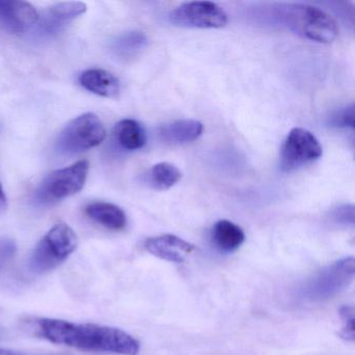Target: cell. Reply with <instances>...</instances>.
I'll return each instance as SVG.
<instances>
[{
  "label": "cell",
  "instance_id": "6da1fadb",
  "mask_svg": "<svg viewBox=\"0 0 355 355\" xmlns=\"http://www.w3.org/2000/svg\"><path fill=\"white\" fill-rule=\"evenodd\" d=\"M35 334L53 344L88 352L138 355L140 343L119 328L93 323H74L42 318L35 322Z\"/></svg>",
  "mask_w": 355,
  "mask_h": 355
},
{
  "label": "cell",
  "instance_id": "7a4b0ae2",
  "mask_svg": "<svg viewBox=\"0 0 355 355\" xmlns=\"http://www.w3.org/2000/svg\"><path fill=\"white\" fill-rule=\"evenodd\" d=\"M274 19L298 36L313 42H334L340 28L336 20L326 12L309 5L284 3L273 9Z\"/></svg>",
  "mask_w": 355,
  "mask_h": 355
},
{
  "label": "cell",
  "instance_id": "3957f363",
  "mask_svg": "<svg viewBox=\"0 0 355 355\" xmlns=\"http://www.w3.org/2000/svg\"><path fill=\"white\" fill-rule=\"evenodd\" d=\"M78 247V236L66 223L55 224L37 245L30 259V268L38 274L53 271L64 263Z\"/></svg>",
  "mask_w": 355,
  "mask_h": 355
},
{
  "label": "cell",
  "instance_id": "277c9868",
  "mask_svg": "<svg viewBox=\"0 0 355 355\" xmlns=\"http://www.w3.org/2000/svg\"><path fill=\"white\" fill-rule=\"evenodd\" d=\"M354 274L353 257L336 261L305 282L299 290L298 298L307 303L328 300L346 288L352 282Z\"/></svg>",
  "mask_w": 355,
  "mask_h": 355
},
{
  "label": "cell",
  "instance_id": "5b68a950",
  "mask_svg": "<svg viewBox=\"0 0 355 355\" xmlns=\"http://www.w3.org/2000/svg\"><path fill=\"white\" fill-rule=\"evenodd\" d=\"M107 137L105 126L95 114L87 113L72 120L60 134L58 147L62 153H82L98 146Z\"/></svg>",
  "mask_w": 355,
  "mask_h": 355
},
{
  "label": "cell",
  "instance_id": "8992f818",
  "mask_svg": "<svg viewBox=\"0 0 355 355\" xmlns=\"http://www.w3.org/2000/svg\"><path fill=\"white\" fill-rule=\"evenodd\" d=\"M169 22L173 26L186 28L216 30L227 24L228 16L217 3L211 1H190L170 12Z\"/></svg>",
  "mask_w": 355,
  "mask_h": 355
},
{
  "label": "cell",
  "instance_id": "52a82bcc",
  "mask_svg": "<svg viewBox=\"0 0 355 355\" xmlns=\"http://www.w3.org/2000/svg\"><path fill=\"white\" fill-rule=\"evenodd\" d=\"M323 149L315 135L304 128H295L288 132L280 157L282 171L292 172L319 159Z\"/></svg>",
  "mask_w": 355,
  "mask_h": 355
},
{
  "label": "cell",
  "instance_id": "ba28073f",
  "mask_svg": "<svg viewBox=\"0 0 355 355\" xmlns=\"http://www.w3.org/2000/svg\"><path fill=\"white\" fill-rule=\"evenodd\" d=\"M89 167V162L83 159L49 174L38 191L41 200L53 202L80 192L86 184Z\"/></svg>",
  "mask_w": 355,
  "mask_h": 355
},
{
  "label": "cell",
  "instance_id": "9c48e42d",
  "mask_svg": "<svg viewBox=\"0 0 355 355\" xmlns=\"http://www.w3.org/2000/svg\"><path fill=\"white\" fill-rule=\"evenodd\" d=\"M39 19L37 10L26 1L0 0V28L11 34H22Z\"/></svg>",
  "mask_w": 355,
  "mask_h": 355
},
{
  "label": "cell",
  "instance_id": "30bf717a",
  "mask_svg": "<svg viewBox=\"0 0 355 355\" xmlns=\"http://www.w3.org/2000/svg\"><path fill=\"white\" fill-rule=\"evenodd\" d=\"M144 247L155 257L173 263H182L196 250L194 245L174 234H162L147 239Z\"/></svg>",
  "mask_w": 355,
  "mask_h": 355
},
{
  "label": "cell",
  "instance_id": "8fae6325",
  "mask_svg": "<svg viewBox=\"0 0 355 355\" xmlns=\"http://www.w3.org/2000/svg\"><path fill=\"white\" fill-rule=\"evenodd\" d=\"M203 124L194 119H180L164 124L159 128V137L168 144H186L196 141L202 135Z\"/></svg>",
  "mask_w": 355,
  "mask_h": 355
},
{
  "label": "cell",
  "instance_id": "7c38bea8",
  "mask_svg": "<svg viewBox=\"0 0 355 355\" xmlns=\"http://www.w3.org/2000/svg\"><path fill=\"white\" fill-rule=\"evenodd\" d=\"M80 83L86 90L99 96L115 98L119 94V80L107 70H87L80 74Z\"/></svg>",
  "mask_w": 355,
  "mask_h": 355
},
{
  "label": "cell",
  "instance_id": "4fadbf2b",
  "mask_svg": "<svg viewBox=\"0 0 355 355\" xmlns=\"http://www.w3.org/2000/svg\"><path fill=\"white\" fill-rule=\"evenodd\" d=\"M85 213L93 221L107 230H124L128 224V218L121 207L107 202H93L87 205Z\"/></svg>",
  "mask_w": 355,
  "mask_h": 355
},
{
  "label": "cell",
  "instance_id": "5bb4252c",
  "mask_svg": "<svg viewBox=\"0 0 355 355\" xmlns=\"http://www.w3.org/2000/svg\"><path fill=\"white\" fill-rule=\"evenodd\" d=\"M211 238L220 250L224 252H232L242 246L246 236L242 228L234 222L220 220L214 226Z\"/></svg>",
  "mask_w": 355,
  "mask_h": 355
},
{
  "label": "cell",
  "instance_id": "9a60e30c",
  "mask_svg": "<svg viewBox=\"0 0 355 355\" xmlns=\"http://www.w3.org/2000/svg\"><path fill=\"white\" fill-rule=\"evenodd\" d=\"M114 134L120 146L128 150L143 148L147 142L144 128L134 119L121 120L115 126Z\"/></svg>",
  "mask_w": 355,
  "mask_h": 355
},
{
  "label": "cell",
  "instance_id": "2e32d148",
  "mask_svg": "<svg viewBox=\"0 0 355 355\" xmlns=\"http://www.w3.org/2000/svg\"><path fill=\"white\" fill-rule=\"evenodd\" d=\"M182 178V172L173 164L159 163L147 172L149 187L157 191H166L175 186Z\"/></svg>",
  "mask_w": 355,
  "mask_h": 355
},
{
  "label": "cell",
  "instance_id": "e0dca14e",
  "mask_svg": "<svg viewBox=\"0 0 355 355\" xmlns=\"http://www.w3.org/2000/svg\"><path fill=\"white\" fill-rule=\"evenodd\" d=\"M146 42V37L142 33H128L117 41L115 49L121 57L132 58L144 49Z\"/></svg>",
  "mask_w": 355,
  "mask_h": 355
},
{
  "label": "cell",
  "instance_id": "ac0fdd59",
  "mask_svg": "<svg viewBox=\"0 0 355 355\" xmlns=\"http://www.w3.org/2000/svg\"><path fill=\"white\" fill-rule=\"evenodd\" d=\"M87 11V6L80 1L60 3L51 6L49 10V17L57 21H67L82 15Z\"/></svg>",
  "mask_w": 355,
  "mask_h": 355
},
{
  "label": "cell",
  "instance_id": "d6986e66",
  "mask_svg": "<svg viewBox=\"0 0 355 355\" xmlns=\"http://www.w3.org/2000/svg\"><path fill=\"white\" fill-rule=\"evenodd\" d=\"M332 126L340 128H354V105H348L336 112L330 120Z\"/></svg>",
  "mask_w": 355,
  "mask_h": 355
},
{
  "label": "cell",
  "instance_id": "ffe728a7",
  "mask_svg": "<svg viewBox=\"0 0 355 355\" xmlns=\"http://www.w3.org/2000/svg\"><path fill=\"white\" fill-rule=\"evenodd\" d=\"M340 315L345 324L343 336L348 340H354V309L351 306L342 307Z\"/></svg>",
  "mask_w": 355,
  "mask_h": 355
},
{
  "label": "cell",
  "instance_id": "44dd1931",
  "mask_svg": "<svg viewBox=\"0 0 355 355\" xmlns=\"http://www.w3.org/2000/svg\"><path fill=\"white\" fill-rule=\"evenodd\" d=\"M334 221L344 225H351L354 224V209L353 205H343V207H338L334 211Z\"/></svg>",
  "mask_w": 355,
  "mask_h": 355
},
{
  "label": "cell",
  "instance_id": "7402d4cb",
  "mask_svg": "<svg viewBox=\"0 0 355 355\" xmlns=\"http://www.w3.org/2000/svg\"><path fill=\"white\" fill-rule=\"evenodd\" d=\"M7 209V197L3 192V187L0 184V213L6 211Z\"/></svg>",
  "mask_w": 355,
  "mask_h": 355
},
{
  "label": "cell",
  "instance_id": "603a6c76",
  "mask_svg": "<svg viewBox=\"0 0 355 355\" xmlns=\"http://www.w3.org/2000/svg\"><path fill=\"white\" fill-rule=\"evenodd\" d=\"M0 355H26L17 351L9 350V349L0 348Z\"/></svg>",
  "mask_w": 355,
  "mask_h": 355
}]
</instances>
